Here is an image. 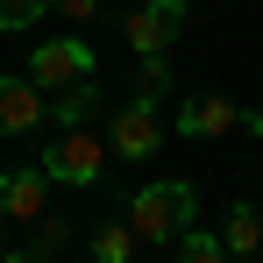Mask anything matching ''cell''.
<instances>
[{"instance_id":"obj_12","label":"cell","mask_w":263,"mask_h":263,"mask_svg":"<svg viewBox=\"0 0 263 263\" xmlns=\"http://www.w3.org/2000/svg\"><path fill=\"white\" fill-rule=\"evenodd\" d=\"M135 92H142V100H171V92H178V71H171V57H164V50H157V57H142Z\"/></svg>"},{"instance_id":"obj_4","label":"cell","mask_w":263,"mask_h":263,"mask_svg":"<svg viewBox=\"0 0 263 263\" xmlns=\"http://www.w3.org/2000/svg\"><path fill=\"white\" fill-rule=\"evenodd\" d=\"M107 149H114L121 164L157 157V149H164V100H142V92H135L128 107L114 114V128H107Z\"/></svg>"},{"instance_id":"obj_15","label":"cell","mask_w":263,"mask_h":263,"mask_svg":"<svg viewBox=\"0 0 263 263\" xmlns=\"http://www.w3.org/2000/svg\"><path fill=\"white\" fill-rule=\"evenodd\" d=\"M64 242H71V220H64V214H43V220H36V249H43V256H57Z\"/></svg>"},{"instance_id":"obj_11","label":"cell","mask_w":263,"mask_h":263,"mask_svg":"<svg viewBox=\"0 0 263 263\" xmlns=\"http://www.w3.org/2000/svg\"><path fill=\"white\" fill-rule=\"evenodd\" d=\"M92 263H135V228H128V220H100Z\"/></svg>"},{"instance_id":"obj_10","label":"cell","mask_w":263,"mask_h":263,"mask_svg":"<svg viewBox=\"0 0 263 263\" xmlns=\"http://www.w3.org/2000/svg\"><path fill=\"white\" fill-rule=\"evenodd\" d=\"M92 107H100V86H92V79H79V86H64L57 100H50V121H57V128H86Z\"/></svg>"},{"instance_id":"obj_18","label":"cell","mask_w":263,"mask_h":263,"mask_svg":"<svg viewBox=\"0 0 263 263\" xmlns=\"http://www.w3.org/2000/svg\"><path fill=\"white\" fill-rule=\"evenodd\" d=\"M0 249H7V214H0Z\"/></svg>"},{"instance_id":"obj_3","label":"cell","mask_w":263,"mask_h":263,"mask_svg":"<svg viewBox=\"0 0 263 263\" xmlns=\"http://www.w3.org/2000/svg\"><path fill=\"white\" fill-rule=\"evenodd\" d=\"M171 128L178 135H235V128H249V135H263V114L256 107H242V100H228V92H185L178 100V114H171Z\"/></svg>"},{"instance_id":"obj_1","label":"cell","mask_w":263,"mask_h":263,"mask_svg":"<svg viewBox=\"0 0 263 263\" xmlns=\"http://www.w3.org/2000/svg\"><path fill=\"white\" fill-rule=\"evenodd\" d=\"M128 228H135V242H149V249H178L199 228V185H185V178L142 185L135 206H128Z\"/></svg>"},{"instance_id":"obj_6","label":"cell","mask_w":263,"mask_h":263,"mask_svg":"<svg viewBox=\"0 0 263 263\" xmlns=\"http://www.w3.org/2000/svg\"><path fill=\"white\" fill-rule=\"evenodd\" d=\"M29 79L43 92H64V86H79V79H92V43L86 36H50V43H36Z\"/></svg>"},{"instance_id":"obj_2","label":"cell","mask_w":263,"mask_h":263,"mask_svg":"<svg viewBox=\"0 0 263 263\" xmlns=\"http://www.w3.org/2000/svg\"><path fill=\"white\" fill-rule=\"evenodd\" d=\"M107 157H114V149H107V135H92V128H57V135L43 142V157H36V164L50 171V185L86 192V185H100Z\"/></svg>"},{"instance_id":"obj_19","label":"cell","mask_w":263,"mask_h":263,"mask_svg":"<svg viewBox=\"0 0 263 263\" xmlns=\"http://www.w3.org/2000/svg\"><path fill=\"white\" fill-rule=\"evenodd\" d=\"M249 263H263V256H249Z\"/></svg>"},{"instance_id":"obj_7","label":"cell","mask_w":263,"mask_h":263,"mask_svg":"<svg viewBox=\"0 0 263 263\" xmlns=\"http://www.w3.org/2000/svg\"><path fill=\"white\" fill-rule=\"evenodd\" d=\"M50 121V100L36 79H22V71H0V135H36Z\"/></svg>"},{"instance_id":"obj_9","label":"cell","mask_w":263,"mask_h":263,"mask_svg":"<svg viewBox=\"0 0 263 263\" xmlns=\"http://www.w3.org/2000/svg\"><path fill=\"white\" fill-rule=\"evenodd\" d=\"M220 242H228V256H235V263L263 256V214L249 206V199H235V206H228V228H220Z\"/></svg>"},{"instance_id":"obj_14","label":"cell","mask_w":263,"mask_h":263,"mask_svg":"<svg viewBox=\"0 0 263 263\" xmlns=\"http://www.w3.org/2000/svg\"><path fill=\"white\" fill-rule=\"evenodd\" d=\"M50 0H0V36H22L29 22H43Z\"/></svg>"},{"instance_id":"obj_16","label":"cell","mask_w":263,"mask_h":263,"mask_svg":"<svg viewBox=\"0 0 263 263\" xmlns=\"http://www.w3.org/2000/svg\"><path fill=\"white\" fill-rule=\"evenodd\" d=\"M92 7H100V0H50L57 22H92Z\"/></svg>"},{"instance_id":"obj_8","label":"cell","mask_w":263,"mask_h":263,"mask_svg":"<svg viewBox=\"0 0 263 263\" xmlns=\"http://www.w3.org/2000/svg\"><path fill=\"white\" fill-rule=\"evenodd\" d=\"M0 214H7V220H43L50 214V171H43V164L0 171Z\"/></svg>"},{"instance_id":"obj_13","label":"cell","mask_w":263,"mask_h":263,"mask_svg":"<svg viewBox=\"0 0 263 263\" xmlns=\"http://www.w3.org/2000/svg\"><path fill=\"white\" fill-rule=\"evenodd\" d=\"M178 263H235V256H228V242H220V235H206V228H192V235L178 242Z\"/></svg>"},{"instance_id":"obj_17","label":"cell","mask_w":263,"mask_h":263,"mask_svg":"<svg viewBox=\"0 0 263 263\" xmlns=\"http://www.w3.org/2000/svg\"><path fill=\"white\" fill-rule=\"evenodd\" d=\"M0 263H50L43 249H0Z\"/></svg>"},{"instance_id":"obj_5","label":"cell","mask_w":263,"mask_h":263,"mask_svg":"<svg viewBox=\"0 0 263 263\" xmlns=\"http://www.w3.org/2000/svg\"><path fill=\"white\" fill-rule=\"evenodd\" d=\"M185 22H192V7H185V0H142V7H128L121 36H128L135 57H157V50H171L178 36H185Z\"/></svg>"}]
</instances>
